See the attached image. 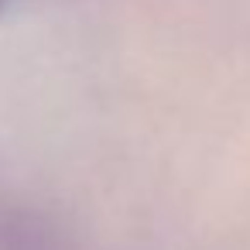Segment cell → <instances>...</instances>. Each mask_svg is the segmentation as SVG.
Wrapping results in <instances>:
<instances>
[{"label": "cell", "mask_w": 250, "mask_h": 250, "mask_svg": "<svg viewBox=\"0 0 250 250\" xmlns=\"http://www.w3.org/2000/svg\"><path fill=\"white\" fill-rule=\"evenodd\" d=\"M0 4H4V0H0Z\"/></svg>", "instance_id": "6da1fadb"}]
</instances>
